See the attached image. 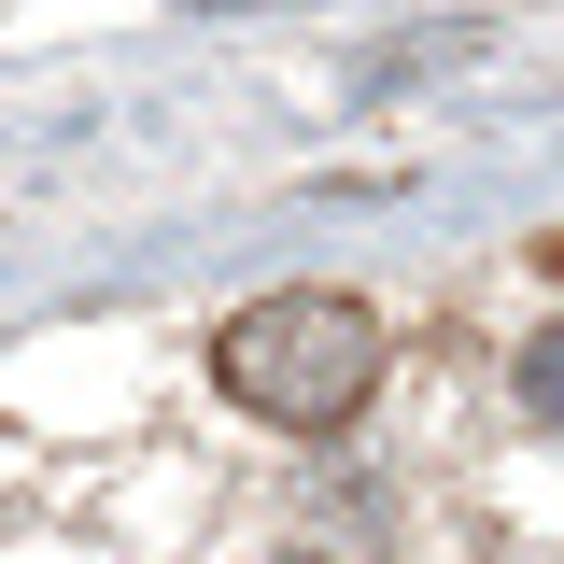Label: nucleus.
I'll list each match as a JSON object with an SVG mask.
<instances>
[{
    "label": "nucleus",
    "instance_id": "nucleus-1",
    "mask_svg": "<svg viewBox=\"0 0 564 564\" xmlns=\"http://www.w3.org/2000/svg\"><path fill=\"white\" fill-rule=\"evenodd\" d=\"M212 381H226V410L282 423V437H339V423L381 395V311L339 296V282H282L254 311H226Z\"/></svg>",
    "mask_w": 564,
    "mask_h": 564
},
{
    "label": "nucleus",
    "instance_id": "nucleus-2",
    "mask_svg": "<svg viewBox=\"0 0 564 564\" xmlns=\"http://www.w3.org/2000/svg\"><path fill=\"white\" fill-rule=\"evenodd\" d=\"M522 410L564 423V325H551V339H522Z\"/></svg>",
    "mask_w": 564,
    "mask_h": 564
},
{
    "label": "nucleus",
    "instance_id": "nucleus-3",
    "mask_svg": "<svg viewBox=\"0 0 564 564\" xmlns=\"http://www.w3.org/2000/svg\"><path fill=\"white\" fill-rule=\"evenodd\" d=\"M282 564H325V551H282Z\"/></svg>",
    "mask_w": 564,
    "mask_h": 564
},
{
    "label": "nucleus",
    "instance_id": "nucleus-4",
    "mask_svg": "<svg viewBox=\"0 0 564 564\" xmlns=\"http://www.w3.org/2000/svg\"><path fill=\"white\" fill-rule=\"evenodd\" d=\"M551 282H564V240H551Z\"/></svg>",
    "mask_w": 564,
    "mask_h": 564
}]
</instances>
